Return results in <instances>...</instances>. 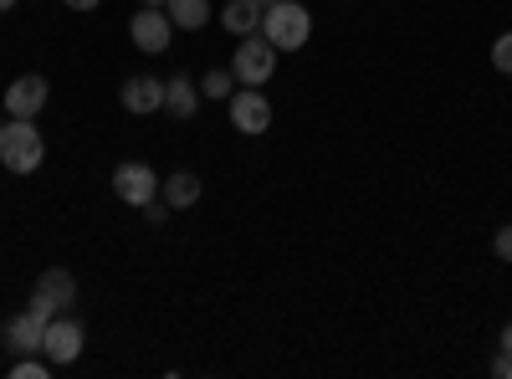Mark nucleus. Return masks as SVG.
<instances>
[{"instance_id":"9d476101","label":"nucleus","mask_w":512,"mask_h":379,"mask_svg":"<svg viewBox=\"0 0 512 379\" xmlns=\"http://www.w3.org/2000/svg\"><path fill=\"white\" fill-rule=\"evenodd\" d=\"M118 103H123V113H134V118L159 113V108H164V82H159V77H149V72L128 77L123 88H118Z\"/></svg>"},{"instance_id":"dca6fc26","label":"nucleus","mask_w":512,"mask_h":379,"mask_svg":"<svg viewBox=\"0 0 512 379\" xmlns=\"http://www.w3.org/2000/svg\"><path fill=\"white\" fill-rule=\"evenodd\" d=\"M241 88V82H236V72L231 67H210L205 77H200V98H210V103H216V98H226L231 103V93Z\"/></svg>"},{"instance_id":"20e7f679","label":"nucleus","mask_w":512,"mask_h":379,"mask_svg":"<svg viewBox=\"0 0 512 379\" xmlns=\"http://www.w3.org/2000/svg\"><path fill=\"white\" fill-rule=\"evenodd\" d=\"M82 344H88V328H82V318L57 313V318L47 323V339H41V359H47L52 369L77 364V359H82Z\"/></svg>"},{"instance_id":"0eeeda50","label":"nucleus","mask_w":512,"mask_h":379,"mask_svg":"<svg viewBox=\"0 0 512 379\" xmlns=\"http://www.w3.org/2000/svg\"><path fill=\"white\" fill-rule=\"evenodd\" d=\"M128 36H134L139 52L159 57V52H169V41H175V21L164 16V6H139V16L128 21Z\"/></svg>"},{"instance_id":"a878e982","label":"nucleus","mask_w":512,"mask_h":379,"mask_svg":"<svg viewBox=\"0 0 512 379\" xmlns=\"http://www.w3.org/2000/svg\"><path fill=\"white\" fill-rule=\"evenodd\" d=\"M0 123H6V103H0Z\"/></svg>"},{"instance_id":"39448f33","label":"nucleus","mask_w":512,"mask_h":379,"mask_svg":"<svg viewBox=\"0 0 512 379\" xmlns=\"http://www.w3.org/2000/svg\"><path fill=\"white\" fill-rule=\"evenodd\" d=\"M231 129L246 139H262L272 129V98H262V88H236L231 93Z\"/></svg>"},{"instance_id":"9b49d317","label":"nucleus","mask_w":512,"mask_h":379,"mask_svg":"<svg viewBox=\"0 0 512 379\" xmlns=\"http://www.w3.org/2000/svg\"><path fill=\"white\" fill-rule=\"evenodd\" d=\"M164 113H175V118H195L200 113V82L190 72H175L164 82Z\"/></svg>"},{"instance_id":"6ab92c4d","label":"nucleus","mask_w":512,"mask_h":379,"mask_svg":"<svg viewBox=\"0 0 512 379\" xmlns=\"http://www.w3.org/2000/svg\"><path fill=\"white\" fill-rule=\"evenodd\" d=\"M492 251H497V257H502V262H512V226H502V231H497V241H492Z\"/></svg>"},{"instance_id":"5701e85b","label":"nucleus","mask_w":512,"mask_h":379,"mask_svg":"<svg viewBox=\"0 0 512 379\" xmlns=\"http://www.w3.org/2000/svg\"><path fill=\"white\" fill-rule=\"evenodd\" d=\"M11 6H16V0H0V16H11Z\"/></svg>"},{"instance_id":"b1692460","label":"nucleus","mask_w":512,"mask_h":379,"mask_svg":"<svg viewBox=\"0 0 512 379\" xmlns=\"http://www.w3.org/2000/svg\"><path fill=\"white\" fill-rule=\"evenodd\" d=\"M139 6H169V0H139Z\"/></svg>"},{"instance_id":"f257e3e1","label":"nucleus","mask_w":512,"mask_h":379,"mask_svg":"<svg viewBox=\"0 0 512 379\" xmlns=\"http://www.w3.org/2000/svg\"><path fill=\"white\" fill-rule=\"evenodd\" d=\"M47 159V139H41L36 118H6L0 123V164L11 175H36Z\"/></svg>"},{"instance_id":"aec40b11","label":"nucleus","mask_w":512,"mask_h":379,"mask_svg":"<svg viewBox=\"0 0 512 379\" xmlns=\"http://www.w3.org/2000/svg\"><path fill=\"white\" fill-rule=\"evenodd\" d=\"M492 374H497V379H512V349H502V354L492 359Z\"/></svg>"},{"instance_id":"393cba45","label":"nucleus","mask_w":512,"mask_h":379,"mask_svg":"<svg viewBox=\"0 0 512 379\" xmlns=\"http://www.w3.org/2000/svg\"><path fill=\"white\" fill-rule=\"evenodd\" d=\"M256 6H262V11H267V6H277V0H256Z\"/></svg>"},{"instance_id":"ddd939ff","label":"nucleus","mask_w":512,"mask_h":379,"mask_svg":"<svg viewBox=\"0 0 512 379\" xmlns=\"http://www.w3.org/2000/svg\"><path fill=\"white\" fill-rule=\"evenodd\" d=\"M159 195H164V205H169V210H190V205H200V175L175 170L169 180H159Z\"/></svg>"},{"instance_id":"6e6552de","label":"nucleus","mask_w":512,"mask_h":379,"mask_svg":"<svg viewBox=\"0 0 512 379\" xmlns=\"http://www.w3.org/2000/svg\"><path fill=\"white\" fill-rule=\"evenodd\" d=\"M0 103H6V118H36L41 108L52 103V88H47V77H41V72H21Z\"/></svg>"},{"instance_id":"7ed1b4c3","label":"nucleus","mask_w":512,"mask_h":379,"mask_svg":"<svg viewBox=\"0 0 512 379\" xmlns=\"http://www.w3.org/2000/svg\"><path fill=\"white\" fill-rule=\"evenodd\" d=\"M231 72H236L241 88H262V82H272V72H277V47H272L262 31L241 36V47L231 57Z\"/></svg>"},{"instance_id":"f03ea898","label":"nucleus","mask_w":512,"mask_h":379,"mask_svg":"<svg viewBox=\"0 0 512 379\" xmlns=\"http://www.w3.org/2000/svg\"><path fill=\"white\" fill-rule=\"evenodd\" d=\"M262 36L272 41L277 52L308 47V36H313V11H308V6H297V0H277V6L262 11Z\"/></svg>"},{"instance_id":"412c9836","label":"nucleus","mask_w":512,"mask_h":379,"mask_svg":"<svg viewBox=\"0 0 512 379\" xmlns=\"http://www.w3.org/2000/svg\"><path fill=\"white\" fill-rule=\"evenodd\" d=\"M62 6H67V11H98L103 0H62Z\"/></svg>"},{"instance_id":"f8f14e48","label":"nucleus","mask_w":512,"mask_h":379,"mask_svg":"<svg viewBox=\"0 0 512 379\" xmlns=\"http://www.w3.org/2000/svg\"><path fill=\"white\" fill-rule=\"evenodd\" d=\"M36 298H47L57 313H67L72 303H77V277L67 272V267H47L36 277Z\"/></svg>"},{"instance_id":"1a4fd4ad","label":"nucleus","mask_w":512,"mask_h":379,"mask_svg":"<svg viewBox=\"0 0 512 379\" xmlns=\"http://www.w3.org/2000/svg\"><path fill=\"white\" fill-rule=\"evenodd\" d=\"M47 323L52 318H41L31 303L16 313V318H6V328H0V339H6V349L21 359V354H41V339H47Z\"/></svg>"},{"instance_id":"a211bd4d","label":"nucleus","mask_w":512,"mask_h":379,"mask_svg":"<svg viewBox=\"0 0 512 379\" xmlns=\"http://www.w3.org/2000/svg\"><path fill=\"white\" fill-rule=\"evenodd\" d=\"M169 216H175V210H169V205H164V195H154V200L144 205V221H149V226H164Z\"/></svg>"},{"instance_id":"4468645a","label":"nucleus","mask_w":512,"mask_h":379,"mask_svg":"<svg viewBox=\"0 0 512 379\" xmlns=\"http://www.w3.org/2000/svg\"><path fill=\"white\" fill-rule=\"evenodd\" d=\"M221 26H226L231 36L262 31V6H256V0H226V6H221Z\"/></svg>"},{"instance_id":"f3484780","label":"nucleus","mask_w":512,"mask_h":379,"mask_svg":"<svg viewBox=\"0 0 512 379\" xmlns=\"http://www.w3.org/2000/svg\"><path fill=\"white\" fill-rule=\"evenodd\" d=\"M492 67L512 77V31H502V36L492 41Z\"/></svg>"},{"instance_id":"423d86ee","label":"nucleus","mask_w":512,"mask_h":379,"mask_svg":"<svg viewBox=\"0 0 512 379\" xmlns=\"http://www.w3.org/2000/svg\"><path fill=\"white\" fill-rule=\"evenodd\" d=\"M113 195L123 200V205H134V210H144L154 195H159V175L149 170L144 159H123L118 170H113Z\"/></svg>"},{"instance_id":"4be33fe9","label":"nucleus","mask_w":512,"mask_h":379,"mask_svg":"<svg viewBox=\"0 0 512 379\" xmlns=\"http://www.w3.org/2000/svg\"><path fill=\"white\" fill-rule=\"evenodd\" d=\"M502 349H512V323L502 328Z\"/></svg>"},{"instance_id":"2eb2a0df","label":"nucleus","mask_w":512,"mask_h":379,"mask_svg":"<svg viewBox=\"0 0 512 379\" xmlns=\"http://www.w3.org/2000/svg\"><path fill=\"white\" fill-rule=\"evenodd\" d=\"M164 16L175 21V31H200L210 21V0H169Z\"/></svg>"}]
</instances>
